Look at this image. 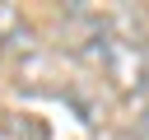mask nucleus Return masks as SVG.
Here are the masks:
<instances>
[{
    "mask_svg": "<svg viewBox=\"0 0 149 140\" xmlns=\"http://www.w3.org/2000/svg\"><path fill=\"white\" fill-rule=\"evenodd\" d=\"M0 47H23V51H33V28H28V19L14 9V5H0Z\"/></svg>",
    "mask_w": 149,
    "mask_h": 140,
    "instance_id": "nucleus-1",
    "label": "nucleus"
},
{
    "mask_svg": "<svg viewBox=\"0 0 149 140\" xmlns=\"http://www.w3.org/2000/svg\"><path fill=\"white\" fill-rule=\"evenodd\" d=\"M0 140H47V131H42V121H33V117H5Z\"/></svg>",
    "mask_w": 149,
    "mask_h": 140,
    "instance_id": "nucleus-2",
    "label": "nucleus"
}]
</instances>
